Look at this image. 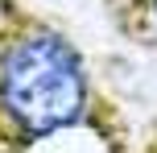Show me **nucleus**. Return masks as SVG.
<instances>
[{
	"label": "nucleus",
	"mask_w": 157,
	"mask_h": 153,
	"mask_svg": "<svg viewBox=\"0 0 157 153\" xmlns=\"http://www.w3.org/2000/svg\"><path fill=\"white\" fill-rule=\"evenodd\" d=\"M91 83L78 50L54 29H25L0 54V112L25 141H50L83 124Z\"/></svg>",
	"instance_id": "nucleus-1"
},
{
	"label": "nucleus",
	"mask_w": 157,
	"mask_h": 153,
	"mask_svg": "<svg viewBox=\"0 0 157 153\" xmlns=\"http://www.w3.org/2000/svg\"><path fill=\"white\" fill-rule=\"evenodd\" d=\"M149 8H153V17H157V0H149Z\"/></svg>",
	"instance_id": "nucleus-2"
}]
</instances>
